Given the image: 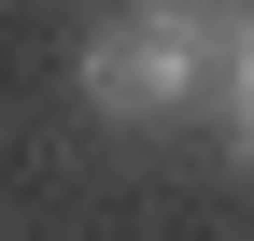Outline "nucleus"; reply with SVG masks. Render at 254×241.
Instances as JSON below:
<instances>
[{
	"label": "nucleus",
	"mask_w": 254,
	"mask_h": 241,
	"mask_svg": "<svg viewBox=\"0 0 254 241\" xmlns=\"http://www.w3.org/2000/svg\"><path fill=\"white\" fill-rule=\"evenodd\" d=\"M85 71V114H113V128H170V114H198L212 85H226V28H198V0H141L127 28L71 57Z\"/></svg>",
	"instance_id": "f257e3e1"
},
{
	"label": "nucleus",
	"mask_w": 254,
	"mask_h": 241,
	"mask_svg": "<svg viewBox=\"0 0 254 241\" xmlns=\"http://www.w3.org/2000/svg\"><path fill=\"white\" fill-rule=\"evenodd\" d=\"M212 114H226V156L254 170V14H226V85H212Z\"/></svg>",
	"instance_id": "f03ea898"
}]
</instances>
